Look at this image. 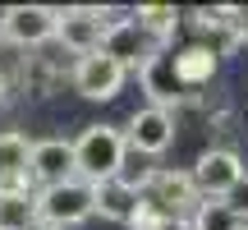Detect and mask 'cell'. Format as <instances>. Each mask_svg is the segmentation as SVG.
Masks as SVG:
<instances>
[{
  "label": "cell",
  "instance_id": "obj_6",
  "mask_svg": "<svg viewBox=\"0 0 248 230\" xmlns=\"http://www.w3.org/2000/svg\"><path fill=\"white\" fill-rule=\"evenodd\" d=\"M106 28H110V14H106V9L74 5V9H60L55 42H60L69 55H92V51H101V42H106Z\"/></svg>",
  "mask_w": 248,
  "mask_h": 230
},
{
  "label": "cell",
  "instance_id": "obj_21",
  "mask_svg": "<svg viewBox=\"0 0 248 230\" xmlns=\"http://www.w3.org/2000/svg\"><path fill=\"white\" fill-rule=\"evenodd\" d=\"M9 92H14V88H9V74H5V69H0V111H5V106H9Z\"/></svg>",
  "mask_w": 248,
  "mask_h": 230
},
{
  "label": "cell",
  "instance_id": "obj_12",
  "mask_svg": "<svg viewBox=\"0 0 248 230\" xmlns=\"http://www.w3.org/2000/svg\"><path fill=\"white\" fill-rule=\"evenodd\" d=\"M28 161H32V143L28 133L5 129L0 133V194H28L32 180H28Z\"/></svg>",
  "mask_w": 248,
  "mask_h": 230
},
{
  "label": "cell",
  "instance_id": "obj_15",
  "mask_svg": "<svg viewBox=\"0 0 248 230\" xmlns=\"http://www.w3.org/2000/svg\"><path fill=\"white\" fill-rule=\"evenodd\" d=\"M18 83H23V92H28L32 101H42V97H51V92H55V83H60V69H55L51 55H23Z\"/></svg>",
  "mask_w": 248,
  "mask_h": 230
},
{
  "label": "cell",
  "instance_id": "obj_3",
  "mask_svg": "<svg viewBox=\"0 0 248 230\" xmlns=\"http://www.w3.org/2000/svg\"><path fill=\"white\" fill-rule=\"evenodd\" d=\"M97 216V189L88 180H64V184H51V189H37V221L42 226H55V230H74L83 221Z\"/></svg>",
  "mask_w": 248,
  "mask_h": 230
},
{
  "label": "cell",
  "instance_id": "obj_4",
  "mask_svg": "<svg viewBox=\"0 0 248 230\" xmlns=\"http://www.w3.org/2000/svg\"><path fill=\"white\" fill-rule=\"evenodd\" d=\"M55 28H60V9L55 5H9V9H0V42L18 46V51L55 42Z\"/></svg>",
  "mask_w": 248,
  "mask_h": 230
},
{
  "label": "cell",
  "instance_id": "obj_20",
  "mask_svg": "<svg viewBox=\"0 0 248 230\" xmlns=\"http://www.w3.org/2000/svg\"><path fill=\"white\" fill-rule=\"evenodd\" d=\"M225 203H230V212L239 216V221H248V175L230 189V194H225Z\"/></svg>",
  "mask_w": 248,
  "mask_h": 230
},
{
  "label": "cell",
  "instance_id": "obj_16",
  "mask_svg": "<svg viewBox=\"0 0 248 230\" xmlns=\"http://www.w3.org/2000/svg\"><path fill=\"white\" fill-rule=\"evenodd\" d=\"M37 189L28 194H0V230H37Z\"/></svg>",
  "mask_w": 248,
  "mask_h": 230
},
{
  "label": "cell",
  "instance_id": "obj_7",
  "mask_svg": "<svg viewBox=\"0 0 248 230\" xmlns=\"http://www.w3.org/2000/svg\"><path fill=\"white\" fill-rule=\"evenodd\" d=\"M188 175H193V184H198V194H202V198H225L248 170H244V161H239V152H234V148H207L202 157L193 161Z\"/></svg>",
  "mask_w": 248,
  "mask_h": 230
},
{
  "label": "cell",
  "instance_id": "obj_22",
  "mask_svg": "<svg viewBox=\"0 0 248 230\" xmlns=\"http://www.w3.org/2000/svg\"><path fill=\"white\" fill-rule=\"evenodd\" d=\"M37 230H55V226H37Z\"/></svg>",
  "mask_w": 248,
  "mask_h": 230
},
{
  "label": "cell",
  "instance_id": "obj_1",
  "mask_svg": "<svg viewBox=\"0 0 248 230\" xmlns=\"http://www.w3.org/2000/svg\"><path fill=\"white\" fill-rule=\"evenodd\" d=\"M124 157H129V143H124V129H115V124H88L74 138V175L88 184L115 180L124 170Z\"/></svg>",
  "mask_w": 248,
  "mask_h": 230
},
{
  "label": "cell",
  "instance_id": "obj_19",
  "mask_svg": "<svg viewBox=\"0 0 248 230\" xmlns=\"http://www.w3.org/2000/svg\"><path fill=\"white\" fill-rule=\"evenodd\" d=\"M170 226H175V221H170L166 212H156V207H147V203H142L138 216L129 221V230H170Z\"/></svg>",
  "mask_w": 248,
  "mask_h": 230
},
{
  "label": "cell",
  "instance_id": "obj_17",
  "mask_svg": "<svg viewBox=\"0 0 248 230\" xmlns=\"http://www.w3.org/2000/svg\"><path fill=\"white\" fill-rule=\"evenodd\" d=\"M248 221L230 212V203L225 198H202V203L193 207V216H188V230H244Z\"/></svg>",
  "mask_w": 248,
  "mask_h": 230
},
{
  "label": "cell",
  "instance_id": "obj_8",
  "mask_svg": "<svg viewBox=\"0 0 248 230\" xmlns=\"http://www.w3.org/2000/svg\"><path fill=\"white\" fill-rule=\"evenodd\" d=\"M124 143H129V152L161 157V152L175 143V115L161 111V106H142V111H133L129 124H124Z\"/></svg>",
  "mask_w": 248,
  "mask_h": 230
},
{
  "label": "cell",
  "instance_id": "obj_13",
  "mask_svg": "<svg viewBox=\"0 0 248 230\" xmlns=\"http://www.w3.org/2000/svg\"><path fill=\"white\" fill-rule=\"evenodd\" d=\"M97 189V216H106V221H120V226H129L133 216H138V207H142V198H138V189H133V180H101V184H92Z\"/></svg>",
  "mask_w": 248,
  "mask_h": 230
},
{
  "label": "cell",
  "instance_id": "obj_18",
  "mask_svg": "<svg viewBox=\"0 0 248 230\" xmlns=\"http://www.w3.org/2000/svg\"><path fill=\"white\" fill-rule=\"evenodd\" d=\"M133 18L142 23V33H147L156 46H166L170 37H175V28H179V9L175 5H138Z\"/></svg>",
  "mask_w": 248,
  "mask_h": 230
},
{
  "label": "cell",
  "instance_id": "obj_11",
  "mask_svg": "<svg viewBox=\"0 0 248 230\" xmlns=\"http://www.w3.org/2000/svg\"><path fill=\"white\" fill-rule=\"evenodd\" d=\"M28 180H32V189H51V184L74 180V143L69 138H42V143H32Z\"/></svg>",
  "mask_w": 248,
  "mask_h": 230
},
{
  "label": "cell",
  "instance_id": "obj_2",
  "mask_svg": "<svg viewBox=\"0 0 248 230\" xmlns=\"http://www.w3.org/2000/svg\"><path fill=\"white\" fill-rule=\"evenodd\" d=\"M133 189H138V198L147 207H156V212H166L175 226H188V216H193V207L202 203V194H198L193 175L188 170H142L138 180H133Z\"/></svg>",
  "mask_w": 248,
  "mask_h": 230
},
{
  "label": "cell",
  "instance_id": "obj_10",
  "mask_svg": "<svg viewBox=\"0 0 248 230\" xmlns=\"http://www.w3.org/2000/svg\"><path fill=\"white\" fill-rule=\"evenodd\" d=\"M138 83H142V92L152 97V106H161V111H175V106L188 101L184 83H179V74H175V51H166V46L138 69Z\"/></svg>",
  "mask_w": 248,
  "mask_h": 230
},
{
  "label": "cell",
  "instance_id": "obj_9",
  "mask_svg": "<svg viewBox=\"0 0 248 230\" xmlns=\"http://www.w3.org/2000/svg\"><path fill=\"white\" fill-rule=\"evenodd\" d=\"M101 51H106L110 60H120L124 69H142V65H147L152 55L161 51V46L152 42L147 33H142V23H138V18H110Z\"/></svg>",
  "mask_w": 248,
  "mask_h": 230
},
{
  "label": "cell",
  "instance_id": "obj_14",
  "mask_svg": "<svg viewBox=\"0 0 248 230\" xmlns=\"http://www.w3.org/2000/svg\"><path fill=\"white\" fill-rule=\"evenodd\" d=\"M175 74L184 83V92L207 88L212 74H216V51L212 46H184V51H175Z\"/></svg>",
  "mask_w": 248,
  "mask_h": 230
},
{
  "label": "cell",
  "instance_id": "obj_5",
  "mask_svg": "<svg viewBox=\"0 0 248 230\" xmlns=\"http://www.w3.org/2000/svg\"><path fill=\"white\" fill-rule=\"evenodd\" d=\"M124 79H129V69H124L120 60H110L106 51H92V55H78L69 69V83L78 97L88 101H115L124 92Z\"/></svg>",
  "mask_w": 248,
  "mask_h": 230
}]
</instances>
